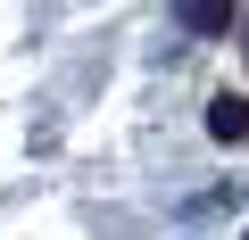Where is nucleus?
Masks as SVG:
<instances>
[{
	"label": "nucleus",
	"mask_w": 249,
	"mask_h": 240,
	"mask_svg": "<svg viewBox=\"0 0 249 240\" xmlns=\"http://www.w3.org/2000/svg\"><path fill=\"white\" fill-rule=\"evenodd\" d=\"M208 133H216V141H249V99H232V91H224V99L208 108Z\"/></svg>",
	"instance_id": "obj_1"
}]
</instances>
